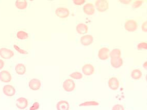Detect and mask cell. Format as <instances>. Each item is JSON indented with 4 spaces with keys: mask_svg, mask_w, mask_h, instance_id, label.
Wrapping results in <instances>:
<instances>
[{
    "mask_svg": "<svg viewBox=\"0 0 147 110\" xmlns=\"http://www.w3.org/2000/svg\"><path fill=\"white\" fill-rule=\"evenodd\" d=\"M62 87L65 91L70 92L74 91L75 89V83L73 80L71 79L65 80L62 85Z\"/></svg>",
    "mask_w": 147,
    "mask_h": 110,
    "instance_id": "cell-1",
    "label": "cell"
},
{
    "mask_svg": "<svg viewBox=\"0 0 147 110\" xmlns=\"http://www.w3.org/2000/svg\"><path fill=\"white\" fill-rule=\"evenodd\" d=\"M108 3L105 0H98L95 2V7L100 12H104L108 9Z\"/></svg>",
    "mask_w": 147,
    "mask_h": 110,
    "instance_id": "cell-2",
    "label": "cell"
},
{
    "mask_svg": "<svg viewBox=\"0 0 147 110\" xmlns=\"http://www.w3.org/2000/svg\"><path fill=\"white\" fill-rule=\"evenodd\" d=\"M124 27L126 31L130 32H134L136 31L138 27L137 23L134 20L126 21L124 24Z\"/></svg>",
    "mask_w": 147,
    "mask_h": 110,
    "instance_id": "cell-3",
    "label": "cell"
},
{
    "mask_svg": "<svg viewBox=\"0 0 147 110\" xmlns=\"http://www.w3.org/2000/svg\"><path fill=\"white\" fill-rule=\"evenodd\" d=\"M0 56L5 59H10L14 56V52L9 49L2 48L0 49Z\"/></svg>",
    "mask_w": 147,
    "mask_h": 110,
    "instance_id": "cell-4",
    "label": "cell"
},
{
    "mask_svg": "<svg viewBox=\"0 0 147 110\" xmlns=\"http://www.w3.org/2000/svg\"><path fill=\"white\" fill-rule=\"evenodd\" d=\"M69 10L66 8H57L55 10V15L59 18H66L69 15Z\"/></svg>",
    "mask_w": 147,
    "mask_h": 110,
    "instance_id": "cell-5",
    "label": "cell"
},
{
    "mask_svg": "<svg viewBox=\"0 0 147 110\" xmlns=\"http://www.w3.org/2000/svg\"><path fill=\"white\" fill-rule=\"evenodd\" d=\"M98 57L102 60H106L109 57V50L107 47H102L99 51Z\"/></svg>",
    "mask_w": 147,
    "mask_h": 110,
    "instance_id": "cell-6",
    "label": "cell"
},
{
    "mask_svg": "<svg viewBox=\"0 0 147 110\" xmlns=\"http://www.w3.org/2000/svg\"><path fill=\"white\" fill-rule=\"evenodd\" d=\"M83 73L86 76H90L94 73L95 68L92 64L88 63L86 64L82 67Z\"/></svg>",
    "mask_w": 147,
    "mask_h": 110,
    "instance_id": "cell-7",
    "label": "cell"
},
{
    "mask_svg": "<svg viewBox=\"0 0 147 110\" xmlns=\"http://www.w3.org/2000/svg\"><path fill=\"white\" fill-rule=\"evenodd\" d=\"M16 106L19 109L24 110L25 109L28 105V101L26 98L20 97L16 100L15 102Z\"/></svg>",
    "mask_w": 147,
    "mask_h": 110,
    "instance_id": "cell-8",
    "label": "cell"
},
{
    "mask_svg": "<svg viewBox=\"0 0 147 110\" xmlns=\"http://www.w3.org/2000/svg\"><path fill=\"white\" fill-rule=\"evenodd\" d=\"M83 11L87 15H92L95 13V8L92 3H88L84 6Z\"/></svg>",
    "mask_w": 147,
    "mask_h": 110,
    "instance_id": "cell-9",
    "label": "cell"
},
{
    "mask_svg": "<svg viewBox=\"0 0 147 110\" xmlns=\"http://www.w3.org/2000/svg\"><path fill=\"white\" fill-rule=\"evenodd\" d=\"M3 91L5 95L12 97L15 94V89L11 85H5L3 88Z\"/></svg>",
    "mask_w": 147,
    "mask_h": 110,
    "instance_id": "cell-10",
    "label": "cell"
},
{
    "mask_svg": "<svg viewBox=\"0 0 147 110\" xmlns=\"http://www.w3.org/2000/svg\"><path fill=\"white\" fill-rule=\"evenodd\" d=\"M108 85L111 90L116 91L119 87V82L116 77H111L108 80Z\"/></svg>",
    "mask_w": 147,
    "mask_h": 110,
    "instance_id": "cell-11",
    "label": "cell"
},
{
    "mask_svg": "<svg viewBox=\"0 0 147 110\" xmlns=\"http://www.w3.org/2000/svg\"><path fill=\"white\" fill-rule=\"evenodd\" d=\"M0 80L3 82L8 83L11 80V76L10 73L7 71L0 72Z\"/></svg>",
    "mask_w": 147,
    "mask_h": 110,
    "instance_id": "cell-12",
    "label": "cell"
},
{
    "mask_svg": "<svg viewBox=\"0 0 147 110\" xmlns=\"http://www.w3.org/2000/svg\"><path fill=\"white\" fill-rule=\"evenodd\" d=\"M41 83L40 81L37 79H33L29 82L28 86L31 90L34 91L38 90L41 87Z\"/></svg>",
    "mask_w": 147,
    "mask_h": 110,
    "instance_id": "cell-13",
    "label": "cell"
},
{
    "mask_svg": "<svg viewBox=\"0 0 147 110\" xmlns=\"http://www.w3.org/2000/svg\"><path fill=\"white\" fill-rule=\"evenodd\" d=\"M81 43L84 46L90 45L91 44L93 43V36L90 35H87L83 36L80 39Z\"/></svg>",
    "mask_w": 147,
    "mask_h": 110,
    "instance_id": "cell-14",
    "label": "cell"
},
{
    "mask_svg": "<svg viewBox=\"0 0 147 110\" xmlns=\"http://www.w3.org/2000/svg\"><path fill=\"white\" fill-rule=\"evenodd\" d=\"M111 64L114 68L118 69L123 65V60L121 57L111 58Z\"/></svg>",
    "mask_w": 147,
    "mask_h": 110,
    "instance_id": "cell-15",
    "label": "cell"
},
{
    "mask_svg": "<svg viewBox=\"0 0 147 110\" xmlns=\"http://www.w3.org/2000/svg\"><path fill=\"white\" fill-rule=\"evenodd\" d=\"M76 30L77 33L79 34H85L87 33L88 27L84 23H79L76 27Z\"/></svg>",
    "mask_w": 147,
    "mask_h": 110,
    "instance_id": "cell-16",
    "label": "cell"
},
{
    "mask_svg": "<svg viewBox=\"0 0 147 110\" xmlns=\"http://www.w3.org/2000/svg\"><path fill=\"white\" fill-rule=\"evenodd\" d=\"M69 104L66 100H61L57 103L56 108L57 110H69Z\"/></svg>",
    "mask_w": 147,
    "mask_h": 110,
    "instance_id": "cell-17",
    "label": "cell"
},
{
    "mask_svg": "<svg viewBox=\"0 0 147 110\" xmlns=\"http://www.w3.org/2000/svg\"><path fill=\"white\" fill-rule=\"evenodd\" d=\"M15 72L17 74L20 75H23L26 73V67L22 63H19L17 64L15 67Z\"/></svg>",
    "mask_w": 147,
    "mask_h": 110,
    "instance_id": "cell-18",
    "label": "cell"
},
{
    "mask_svg": "<svg viewBox=\"0 0 147 110\" xmlns=\"http://www.w3.org/2000/svg\"><path fill=\"white\" fill-rule=\"evenodd\" d=\"M142 72L139 69H134L132 71L131 77L135 80H139L142 77Z\"/></svg>",
    "mask_w": 147,
    "mask_h": 110,
    "instance_id": "cell-19",
    "label": "cell"
},
{
    "mask_svg": "<svg viewBox=\"0 0 147 110\" xmlns=\"http://www.w3.org/2000/svg\"><path fill=\"white\" fill-rule=\"evenodd\" d=\"M15 6L19 9H25L27 7L28 3L25 0H18L15 2Z\"/></svg>",
    "mask_w": 147,
    "mask_h": 110,
    "instance_id": "cell-20",
    "label": "cell"
},
{
    "mask_svg": "<svg viewBox=\"0 0 147 110\" xmlns=\"http://www.w3.org/2000/svg\"><path fill=\"white\" fill-rule=\"evenodd\" d=\"M121 55V51L119 49H113L111 52H109V57H111V58L120 57Z\"/></svg>",
    "mask_w": 147,
    "mask_h": 110,
    "instance_id": "cell-21",
    "label": "cell"
},
{
    "mask_svg": "<svg viewBox=\"0 0 147 110\" xmlns=\"http://www.w3.org/2000/svg\"><path fill=\"white\" fill-rule=\"evenodd\" d=\"M17 37L19 40H26L28 38V33L24 31H19L17 33Z\"/></svg>",
    "mask_w": 147,
    "mask_h": 110,
    "instance_id": "cell-22",
    "label": "cell"
},
{
    "mask_svg": "<svg viewBox=\"0 0 147 110\" xmlns=\"http://www.w3.org/2000/svg\"><path fill=\"white\" fill-rule=\"evenodd\" d=\"M99 103L95 101H88L82 103L80 105V107H89V106H97Z\"/></svg>",
    "mask_w": 147,
    "mask_h": 110,
    "instance_id": "cell-23",
    "label": "cell"
},
{
    "mask_svg": "<svg viewBox=\"0 0 147 110\" xmlns=\"http://www.w3.org/2000/svg\"><path fill=\"white\" fill-rule=\"evenodd\" d=\"M70 77H71L75 79H81L83 78V75L80 72H75L71 73L69 75Z\"/></svg>",
    "mask_w": 147,
    "mask_h": 110,
    "instance_id": "cell-24",
    "label": "cell"
},
{
    "mask_svg": "<svg viewBox=\"0 0 147 110\" xmlns=\"http://www.w3.org/2000/svg\"><path fill=\"white\" fill-rule=\"evenodd\" d=\"M137 48L138 50H142V49H147V44L146 42H141L138 44L137 46Z\"/></svg>",
    "mask_w": 147,
    "mask_h": 110,
    "instance_id": "cell-25",
    "label": "cell"
},
{
    "mask_svg": "<svg viewBox=\"0 0 147 110\" xmlns=\"http://www.w3.org/2000/svg\"><path fill=\"white\" fill-rule=\"evenodd\" d=\"M143 3V1H135L132 5L133 8H138L140 7Z\"/></svg>",
    "mask_w": 147,
    "mask_h": 110,
    "instance_id": "cell-26",
    "label": "cell"
},
{
    "mask_svg": "<svg viewBox=\"0 0 147 110\" xmlns=\"http://www.w3.org/2000/svg\"><path fill=\"white\" fill-rule=\"evenodd\" d=\"M111 110H125V109L123 105L118 104V105H113Z\"/></svg>",
    "mask_w": 147,
    "mask_h": 110,
    "instance_id": "cell-27",
    "label": "cell"
},
{
    "mask_svg": "<svg viewBox=\"0 0 147 110\" xmlns=\"http://www.w3.org/2000/svg\"><path fill=\"white\" fill-rule=\"evenodd\" d=\"M13 47H14V49H15V50L18 51V53H19L20 54H28V52H27V51H24V50H23V49H21L20 48H19L18 46L14 45Z\"/></svg>",
    "mask_w": 147,
    "mask_h": 110,
    "instance_id": "cell-28",
    "label": "cell"
},
{
    "mask_svg": "<svg viewBox=\"0 0 147 110\" xmlns=\"http://www.w3.org/2000/svg\"><path fill=\"white\" fill-rule=\"evenodd\" d=\"M39 103L38 102H35L30 108V110H37L39 108Z\"/></svg>",
    "mask_w": 147,
    "mask_h": 110,
    "instance_id": "cell-29",
    "label": "cell"
},
{
    "mask_svg": "<svg viewBox=\"0 0 147 110\" xmlns=\"http://www.w3.org/2000/svg\"><path fill=\"white\" fill-rule=\"evenodd\" d=\"M74 4L77 5H81L85 3V0H74L73 1Z\"/></svg>",
    "mask_w": 147,
    "mask_h": 110,
    "instance_id": "cell-30",
    "label": "cell"
},
{
    "mask_svg": "<svg viewBox=\"0 0 147 110\" xmlns=\"http://www.w3.org/2000/svg\"><path fill=\"white\" fill-rule=\"evenodd\" d=\"M147 21L144 22L142 24V31L144 32V33H147Z\"/></svg>",
    "mask_w": 147,
    "mask_h": 110,
    "instance_id": "cell-31",
    "label": "cell"
},
{
    "mask_svg": "<svg viewBox=\"0 0 147 110\" xmlns=\"http://www.w3.org/2000/svg\"><path fill=\"white\" fill-rule=\"evenodd\" d=\"M120 2L122 3V4H129L131 2V1H130V0H124V1H120Z\"/></svg>",
    "mask_w": 147,
    "mask_h": 110,
    "instance_id": "cell-32",
    "label": "cell"
},
{
    "mask_svg": "<svg viewBox=\"0 0 147 110\" xmlns=\"http://www.w3.org/2000/svg\"><path fill=\"white\" fill-rule=\"evenodd\" d=\"M4 66V62L2 60L0 59V70L2 69Z\"/></svg>",
    "mask_w": 147,
    "mask_h": 110,
    "instance_id": "cell-33",
    "label": "cell"
},
{
    "mask_svg": "<svg viewBox=\"0 0 147 110\" xmlns=\"http://www.w3.org/2000/svg\"><path fill=\"white\" fill-rule=\"evenodd\" d=\"M143 67L144 68V69H147V62H145L144 64H143Z\"/></svg>",
    "mask_w": 147,
    "mask_h": 110,
    "instance_id": "cell-34",
    "label": "cell"
}]
</instances>
